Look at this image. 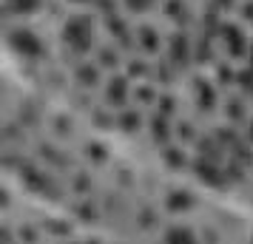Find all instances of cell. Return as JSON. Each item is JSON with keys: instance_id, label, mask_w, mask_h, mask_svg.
I'll use <instances>...</instances> for the list:
<instances>
[{"instance_id": "cell-3", "label": "cell", "mask_w": 253, "mask_h": 244, "mask_svg": "<svg viewBox=\"0 0 253 244\" xmlns=\"http://www.w3.org/2000/svg\"><path fill=\"white\" fill-rule=\"evenodd\" d=\"M222 40H225V46H228L230 57H242L245 54V35L239 32V26H222Z\"/></svg>"}, {"instance_id": "cell-14", "label": "cell", "mask_w": 253, "mask_h": 244, "mask_svg": "<svg viewBox=\"0 0 253 244\" xmlns=\"http://www.w3.org/2000/svg\"><path fill=\"white\" fill-rule=\"evenodd\" d=\"M239 82L245 85V88H253V71H251V69H245V71L239 74Z\"/></svg>"}, {"instance_id": "cell-12", "label": "cell", "mask_w": 253, "mask_h": 244, "mask_svg": "<svg viewBox=\"0 0 253 244\" xmlns=\"http://www.w3.org/2000/svg\"><path fill=\"white\" fill-rule=\"evenodd\" d=\"M94 6H97V12H103L105 17H111L117 9V0H94Z\"/></svg>"}, {"instance_id": "cell-11", "label": "cell", "mask_w": 253, "mask_h": 244, "mask_svg": "<svg viewBox=\"0 0 253 244\" xmlns=\"http://www.w3.org/2000/svg\"><path fill=\"white\" fill-rule=\"evenodd\" d=\"M85 85H94V82L100 80V74H97V69L94 66H80V74H77Z\"/></svg>"}, {"instance_id": "cell-13", "label": "cell", "mask_w": 253, "mask_h": 244, "mask_svg": "<svg viewBox=\"0 0 253 244\" xmlns=\"http://www.w3.org/2000/svg\"><path fill=\"white\" fill-rule=\"evenodd\" d=\"M100 60H103V66H117V51L103 48V51H100Z\"/></svg>"}, {"instance_id": "cell-2", "label": "cell", "mask_w": 253, "mask_h": 244, "mask_svg": "<svg viewBox=\"0 0 253 244\" xmlns=\"http://www.w3.org/2000/svg\"><path fill=\"white\" fill-rule=\"evenodd\" d=\"M9 46L14 51H20L26 57H37L40 51H43V43H40V37L35 32H29V29H12L9 32Z\"/></svg>"}, {"instance_id": "cell-9", "label": "cell", "mask_w": 253, "mask_h": 244, "mask_svg": "<svg viewBox=\"0 0 253 244\" xmlns=\"http://www.w3.org/2000/svg\"><path fill=\"white\" fill-rule=\"evenodd\" d=\"M6 6L17 14H32L40 9V0H6Z\"/></svg>"}, {"instance_id": "cell-5", "label": "cell", "mask_w": 253, "mask_h": 244, "mask_svg": "<svg viewBox=\"0 0 253 244\" xmlns=\"http://www.w3.org/2000/svg\"><path fill=\"white\" fill-rule=\"evenodd\" d=\"M137 43H139V48L148 51V54L160 51V35H157V29H154V26H137Z\"/></svg>"}, {"instance_id": "cell-8", "label": "cell", "mask_w": 253, "mask_h": 244, "mask_svg": "<svg viewBox=\"0 0 253 244\" xmlns=\"http://www.w3.org/2000/svg\"><path fill=\"white\" fill-rule=\"evenodd\" d=\"M126 100V80L123 77H114V80L108 82V103H123Z\"/></svg>"}, {"instance_id": "cell-15", "label": "cell", "mask_w": 253, "mask_h": 244, "mask_svg": "<svg viewBox=\"0 0 253 244\" xmlns=\"http://www.w3.org/2000/svg\"><path fill=\"white\" fill-rule=\"evenodd\" d=\"M242 20H251L253 23V0H248V3L242 6Z\"/></svg>"}, {"instance_id": "cell-16", "label": "cell", "mask_w": 253, "mask_h": 244, "mask_svg": "<svg viewBox=\"0 0 253 244\" xmlns=\"http://www.w3.org/2000/svg\"><path fill=\"white\" fill-rule=\"evenodd\" d=\"M233 3H236V0H213V6H216V9H230Z\"/></svg>"}, {"instance_id": "cell-17", "label": "cell", "mask_w": 253, "mask_h": 244, "mask_svg": "<svg viewBox=\"0 0 253 244\" xmlns=\"http://www.w3.org/2000/svg\"><path fill=\"white\" fill-rule=\"evenodd\" d=\"M69 3H94V0H69Z\"/></svg>"}, {"instance_id": "cell-4", "label": "cell", "mask_w": 253, "mask_h": 244, "mask_svg": "<svg viewBox=\"0 0 253 244\" xmlns=\"http://www.w3.org/2000/svg\"><path fill=\"white\" fill-rule=\"evenodd\" d=\"M171 60L176 66H185V63H191V40L185 35H176L171 37Z\"/></svg>"}, {"instance_id": "cell-1", "label": "cell", "mask_w": 253, "mask_h": 244, "mask_svg": "<svg viewBox=\"0 0 253 244\" xmlns=\"http://www.w3.org/2000/svg\"><path fill=\"white\" fill-rule=\"evenodd\" d=\"M63 40L74 51H80V54L88 51V46H91V40H94V20L88 14H74V17H69L66 26H63Z\"/></svg>"}, {"instance_id": "cell-7", "label": "cell", "mask_w": 253, "mask_h": 244, "mask_svg": "<svg viewBox=\"0 0 253 244\" xmlns=\"http://www.w3.org/2000/svg\"><path fill=\"white\" fill-rule=\"evenodd\" d=\"M162 12L168 14L171 20H176V23H182L185 17H188V9H185V0H165Z\"/></svg>"}, {"instance_id": "cell-18", "label": "cell", "mask_w": 253, "mask_h": 244, "mask_svg": "<svg viewBox=\"0 0 253 244\" xmlns=\"http://www.w3.org/2000/svg\"><path fill=\"white\" fill-rule=\"evenodd\" d=\"M251 60H253V48H251Z\"/></svg>"}, {"instance_id": "cell-6", "label": "cell", "mask_w": 253, "mask_h": 244, "mask_svg": "<svg viewBox=\"0 0 253 244\" xmlns=\"http://www.w3.org/2000/svg\"><path fill=\"white\" fill-rule=\"evenodd\" d=\"M105 29H108V35L117 37L123 46H128L131 43V32H128V26L123 17H117V14H111V17H105Z\"/></svg>"}, {"instance_id": "cell-10", "label": "cell", "mask_w": 253, "mask_h": 244, "mask_svg": "<svg viewBox=\"0 0 253 244\" xmlns=\"http://www.w3.org/2000/svg\"><path fill=\"white\" fill-rule=\"evenodd\" d=\"M123 3H126V9L131 14H145L151 6L157 3V0H123Z\"/></svg>"}]
</instances>
